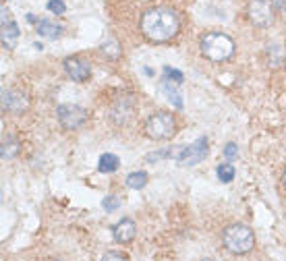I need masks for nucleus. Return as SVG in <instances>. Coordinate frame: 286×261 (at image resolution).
<instances>
[{"mask_svg":"<svg viewBox=\"0 0 286 261\" xmlns=\"http://www.w3.org/2000/svg\"><path fill=\"white\" fill-rule=\"evenodd\" d=\"M282 108H284V112H286V96H284V100H282Z\"/></svg>","mask_w":286,"mask_h":261,"instance_id":"nucleus-26","label":"nucleus"},{"mask_svg":"<svg viewBox=\"0 0 286 261\" xmlns=\"http://www.w3.org/2000/svg\"><path fill=\"white\" fill-rule=\"evenodd\" d=\"M17 38H19V27H17V23H15V21L4 23V25H2V42H4L6 48H13L15 42H17Z\"/></svg>","mask_w":286,"mask_h":261,"instance_id":"nucleus-11","label":"nucleus"},{"mask_svg":"<svg viewBox=\"0 0 286 261\" xmlns=\"http://www.w3.org/2000/svg\"><path fill=\"white\" fill-rule=\"evenodd\" d=\"M145 133L152 139H170L174 133V118L168 112H156L147 118Z\"/></svg>","mask_w":286,"mask_h":261,"instance_id":"nucleus-4","label":"nucleus"},{"mask_svg":"<svg viewBox=\"0 0 286 261\" xmlns=\"http://www.w3.org/2000/svg\"><path fill=\"white\" fill-rule=\"evenodd\" d=\"M276 6L282 8V10H286V0H276Z\"/></svg>","mask_w":286,"mask_h":261,"instance_id":"nucleus-25","label":"nucleus"},{"mask_svg":"<svg viewBox=\"0 0 286 261\" xmlns=\"http://www.w3.org/2000/svg\"><path fill=\"white\" fill-rule=\"evenodd\" d=\"M38 31H40V35H46V38H50V40H56L62 33V27L56 25V23H52V21H40Z\"/></svg>","mask_w":286,"mask_h":261,"instance_id":"nucleus-13","label":"nucleus"},{"mask_svg":"<svg viewBox=\"0 0 286 261\" xmlns=\"http://www.w3.org/2000/svg\"><path fill=\"white\" fill-rule=\"evenodd\" d=\"M224 156H226L228 160H234V158H236V143H226Z\"/></svg>","mask_w":286,"mask_h":261,"instance_id":"nucleus-22","label":"nucleus"},{"mask_svg":"<svg viewBox=\"0 0 286 261\" xmlns=\"http://www.w3.org/2000/svg\"><path fill=\"white\" fill-rule=\"evenodd\" d=\"M127 185L131 189H143L147 185V174L145 172H131L127 176Z\"/></svg>","mask_w":286,"mask_h":261,"instance_id":"nucleus-15","label":"nucleus"},{"mask_svg":"<svg viewBox=\"0 0 286 261\" xmlns=\"http://www.w3.org/2000/svg\"><path fill=\"white\" fill-rule=\"evenodd\" d=\"M8 21H13V19H10L8 8H6V6H2V25H4V23H8Z\"/></svg>","mask_w":286,"mask_h":261,"instance_id":"nucleus-23","label":"nucleus"},{"mask_svg":"<svg viewBox=\"0 0 286 261\" xmlns=\"http://www.w3.org/2000/svg\"><path fill=\"white\" fill-rule=\"evenodd\" d=\"M284 185H286V174H284Z\"/></svg>","mask_w":286,"mask_h":261,"instance_id":"nucleus-27","label":"nucleus"},{"mask_svg":"<svg viewBox=\"0 0 286 261\" xmlns=\"http://www.w3.org/2000/svg\"><path fill=\"white\" fill-rule=\"evenodd\" d=\"M216 172H218V179L222 183H232L234 181V168H232L230 164H220Z\"/></svg>","mask_w":286,"mask_h":261,"instance_id":"nucleus-16","label":"nucleus"},{"mask_svg":"<svg viewBox=\"0 0 286 261\" xmlns=\"http://www.w3.org/2000/svg\"><path fill=\"white\" fill-rule=\"evenodd\" d=\"M102 54H104L106 58H110V61L118 58V56H120L118 44H116V42H108V44H104V46H102Z\"/></svg>","mask_w":286,"mask_h":261,"instance_id":"nucleus-17","label":"nucleus"},{"mask_svg":"<svg viewBox=\"0 0 286 261\" xmlns=\"http://www.w3.org/2000/svg\"><path fill=\"white\" fill-rule=\"evenodd\" d=\"M112 234H114V239H116L118 243H129V241L135 239L137 226H135L133 220H120L116 226L112 228Z\"/></svg>","mask_w":286,"mask_h":261,"instance_id":"nucleus-9","label":"nucleus"},{"mask_svg":"<svg viewBox=\"0 0 286 261\" xmlns=\"http://www.w3.org/2000/svg\"><path fill=\"white\" fill-rule=\"evenodd\" d=\"M102 205H104V209H106V211H116V209L120 207V201H118V197L110 195V197H106V199H104V203H102Z\"/></svg>","mask_w":286,"mask_h":261,"instance_id":"nucleus-19","label":"nucleus"},{"mask_svg":"<svg viewBox=\"0 0 286 261\" xmlns=\"http://www.w3.org/2000/svg\"><path fill=\"white\" fill-rule=\"evenodd\" d=\"M180 29V17L176 10L158 6L141 17V33L150 42H168L172 40Z\"/></svg>","mask_w":286,"mask_h":261,"instance_id":"nucleus-1","label":"nucleus"},{"mask_svg":"<svg viewBox=\"0 0 286 261\" xmlns=\"http://www.w3.org/2000/svg\"><path fill=\"white\" fill-rule=\"evenodd\" d=\"M64 70H66V75L71 77L73 81L83 83L91 75V65L85 61V58L71 56V58H64Z\"/></svg>","mask_w":286,"mask_h":261,"instance_id":"nucleus-8","label":"nucleus"},{"mask_svg":"<svg viewBox=\"0 0 286 261\" xmlns=\"http://www.w3.org/2000/svg\"><path fill=\"white\" fill-rule=\"evenodd\" d=\"M164 75H166V79H172V81H176V83H182V79H185L180 70H174V68H170V66L164 68Z\"/></svg>","mask_w":286,"mask_h":261,"instance_id":"nucleus-20","label":"nucleus"},{"mask_svg":"<svg viewBox=\"0 0 286 261\" xmlns=\"http://www.w3.org/2000/svg\"><path fill=\"white\" fill-rule=\"evenodd\" d=\"M120 166V160L118 156H114V153H104V156H100V162H98V170L100 172H114Z\"/></svg>","mask_w":286,"mask_h":261,"instance_id":"nucleus-12","label":"nucleus"},{"mask_svg":"<svg viewBox=\"0 0 286 261\" xmlns=\"http://www.w3.org/2000/svg\"><path fill=\"white\" fill-rule=\"evenodd\" d=\"M162 89H164V96H166V98H168V100L172 102V104L176 106V108L180 110V108H182V98H180V93L176 91V87H174V85H170V83L166 81Z\"/></svg>","mask_w":286,"mask_h":261,"instance_id":"nucleus-14","label":"nucleus"},{"mask_svg":"<svg viewBox=\"0 0 286 261\" xmlns=\"http://www.w3.org/2000/svg\"><path fill=\"white\" fill-rule=\"evenodd\" d=\"M247 17L255 27H268L274 21L270 0H251L247 6Z\"/></svg>","mask_w":286,"mask_h":261,"instance_id":"nucleus-5","label":"nucleus"},{"mask_svg":"<svg viewBox=\"0 0 286 261\" xmlns=\"http://www.w3.org/2000/svg\"><path fill=\"white\" fill-rule=\"evenodd\" d=\"M48 10L50 13H56V15H62L66 10V4L62 0H48Z\"/></svg>","mask_w":286,"mask_h":261,"instance_id":"nucleus-18","label":"nucleus"},{"mask_svg":"<svg viewBox=\"0 0 286 261\" xmlns=\"http://www.w3.org/2000/svg\"><path fill=\"white\" fill-rule=\"evenodd\" d=\"M58 121L64 129L73 130V129H79L85 121H87V112L79 106H73V104H60L58 106Z\"/></svg>","mask_w":286,"mask_h":261,"instance_id":"nucleus-7","label":"nucleus"},{"mask_svg":"<svg viewBox=\"0 0 286 261\" xmlns=\"http://www.w3.org/2000/svg\"><path fill=\"white\" fill-rule=\"evenodd\" d=\"M2 100H4V108L10 112H21V110L27 108V100L19 91H4Z\"/></svg>","mask_w":286,"mask_h":261,"instance_id":"nucleus-10","label":"nucleus"},{"mask_svg":"<svg viewBox=\"0 0 286 261\" xmlns=\"http://www.w3.org/2000/svg\"><path fill=\"white\" fill-rule=\"evenodd\" d=\"M222 243L230 253L245 255L253 249L255 236H253V230L245 226V224H230V226L224 228V232H222Z\"/></svg>","mask_w":286,"mask_h":261,"instance_id":"nucleus-2","label":"nucleus"},{"mask_svg":"<svg viewBox=\"0 0 286 261\" xmlns=\"http://www.w3.org/2000/svg\"><path fill=\"white\" fill-rule=\"evenodd\" d=\"M201 54L214 63L228 61L234 54V42L226 33H208L201 38Z\"/></svg>","mask_w":286,"mask_h":261,"instance_id":"nucleus-3","label":"nucleus"},{"mask_svg":"<svg viewBox=\"0 0 286 261\" xmlns=\"http://www.w3.org/2000/svg\"><path fill=\"white\" fill-rule=\"evenodd\" d=\"M205 156H208V139L199 137L197 141H193L189 147H185L178 153L176 162H178V166H195L201 160H205Z\"/></svg>","mask_w":286,"mask_h":261,"instance_id":"nucleus-6","label":"nucleus"},{"mask_svg":"<svg viewBox=\"0 0 286 261\" xmlns=\"http://www.w3.org/2000/svg\"><path fill=\"white\" fill-rule=\"evenodd\" d=\"M15 149H17V143H13V145L4 143V145H2V158H4V160H6V158H13L15 153H17Z\"/></svg>","mask_w":286,"mask_h":261,"instance_id":"nucleus-21","label":"nucleus"},{"mask_svg":"<svg viewBox=\"0 0 286 261\" xmlns=\"http://www.w3.org/2000/svg\"><path fill=\"white\" fill-rule=\"evenodd\" d=\"M104 259H122V255H118V253H106Z\"/></svg>","mask_w":286,"mask_h":261,"instance_id":"nucleus-24","label":"nucleus"}]
</instances>
